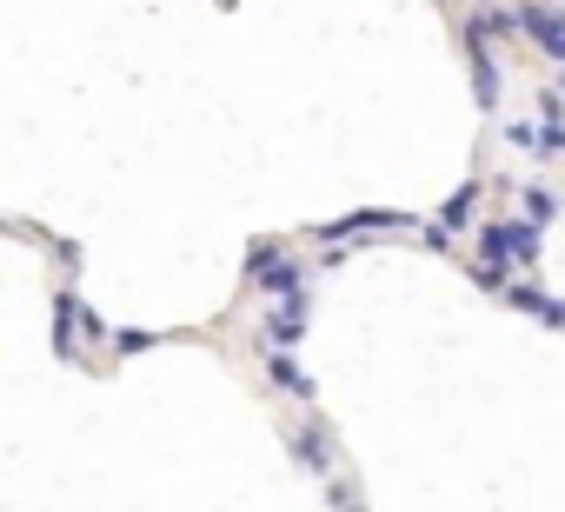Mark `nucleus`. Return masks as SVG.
<instances>
[{
    "label": "nucleus",
    "instance_id": "obj_5",
    "mask_svg": "<svg viewBox=\"0 0 565 512\" xmlns=\"http://www.w3.org/2000/svg\"><path fill=\"white\" fill-rule=\"evenodd\" d=\"M300 333H307V294L273 300V313H266V340H273V346H294Z\"/></svg>",
    "mask_w": 565,
    "mask_h": 512
},
{
    "label": "nucleus",
    "instance_id": "obj_8",
    "mask_svg": "<svg viewBox=\"0 0 565 512\" xmlns=\"http://www.w3.org/2000/svg\"><path fill=\"white\" fill-rule=\"evenodd\" d=\"M505 294H512V307H519V313H532V320H545V327H565V300L532 294V287H505Z\"/></svg>",
    "mask_w": 565,
    "mask_h": 512
},
{
    "label": "nucleus",
    "instance_id": "obj_12",
    "mask_svg": "<svg viewBox=\"0 0 565 512\" xmlns=\"http://www.w3.org/2000/svg\"><path fill=\"white\" fill-rule=\"evenodd\" d=\"M519 206H525V220H539V226H545V220L558 213V193H552V186H525V193H519Z\"/></svg>",
    "mask_w": 565,
    "mask_h": 512
},
{
    "label": "nucleus",
    "instance_id": "obj_4",
    "mask_svg": "<svg viewBox=\"0 0 565 512\" xmlns=\"http://www.w3.org/2000/svg\"><path fill=\"white\" fill-rule=\"evenodd\" d=\"M294 459H300L313 479H333V439H327V426H320V419H307V426L294 433Z\"/></svg>",
    "mask_w": 565,
    "mask_h": 512
},
{
    "label": "nucleus",
    "instance_id": "obj_13",
    "mask_svg": "<svg viewBox=\"0 0 565 512\" xmlns=\"http://www.w3.org/2000/svg\"><path fill=\"white\" fill-rule=\"evenodd\" d=\"M114 346H120V353H147V346H153V333H140V327H120V333H114Z\"/></svg>",
    "mask_w": 565,
    "mask_h": 512
},
{
    "label": "nucleus",
    "instance_id": "obj_10",
    "mask_svg": "<svg viewBox=\"0 0 565 512\" xmlns=\"http://www.w3.org/2000/svg\"><path fill=\"white\" fill-rule=\"evenodd\" d=\"M472 94H479V107H499V67H492V54H472Z\"/></svg>",
    "mask_w": 565,
    "mask_h": 512
},
{
    "label": "nucleus",
    "instance_id": "obj_7",
    "mask_svg": "<svg viewBox=\"0 0 565 512\" xmlns=\"http://www.w3.org/2000/svg\"><path fill=\"white\" fill-rule=\"evenodd\" d=\"M266 380H273V386H287V393H300V399H313V380L300 373V360H294L287 346H279V353L266 360Z\"/></svg>",
    "mask_w": 565,
    "mask_h": 512
},
{
    "label": "nucleus",
    "instance_id": "obj_11",
    "mask_svg": "<svg viewBox=\"0 0 565 512\" xmlns=\"http://www.w3.org/2000/svg\"><path fill=\"white\" fill-rule=\"evenodd\" d=\"M472 206H479V186H459V193L439 206V233H446V226H466V220H472Z\"/></svg>",
    "mask_w": 565,
    "mask_h": 512
},
{
    "label": "nucleus",
    "instance_id": "obj_2",
    "mask_svg": "<svg viewBox=\"0 0 565 512\" xmlns=\"http://www.w3.org/2000/svg\"><path fill=\"white\" fill-rule=\"evenodd\" d=\"M246 280L259 294H273V300H287V294H300V260L287 246H253L246 253Z\"/></svg>",
    "mask_w": 565,
    "mask_h": 512
},
{
    "label": "nucleus",
    "instance_id": "obj_3",
    "mask_svg": "<svg viewBox=\"0 0 565 512\" xmlns=\"http://www.w3.org/2000/svg\"><path fill=\"white\" fill-rule=\"evenodd\" d=\"M512 21L525 28V41H532L539 54H552V61L565 67V14H558V8H539V0H519V8H512Z\"/></svg>",
    "mask_w": 565,
    "mask_h": 512
},
{
    "label": "nucleus",
    "instance_id": "obj_9",
    "mask_svg": "<svg viewBox=\"0 0 565 512\" xmlns=\"http://www.w3.org/2000/svg\"><path fill=\"white\" fill-rule=\"evenodd\" d=\"M373 226H380V233H386V226H413V213H347V220H333L327 233L340 239V233H373Z\"/></svg>",
    "mask_w": 565,
    "mask_h": 512
},
{
    "label": "nucleus",
    "instance_id": "obj_1",
    "mask_svg": "<svg viewBox=\"0 0 565 512\" xmlns=\"http://www.w3.org/2000/svg\"><path fill=\"white\" fill-rule=\"evenodd\" d=\"M525 260H539V233L532 226H519V220L479 226V267H472L479 287H505V267H525Z\"/></svg>",
    "mask_w": 565,
    "mask_h": 512
},
{
    "label": "nucleus",
    "instance_id": "obj_6",
    "mask_svg": "<svg viewBox=\"0 0 565 512\" xmlns=\"http://www.w3.org/2000/svg\"><path fill=\"white\" fill-rule=\"evenodd\" d=\"M512 147H525V153L552 160V153L565 147V127H558V120H519V127H512Z\"/></svg>",
    "mask_w": 565,
    "mask_h": 512
}]
</instances>
